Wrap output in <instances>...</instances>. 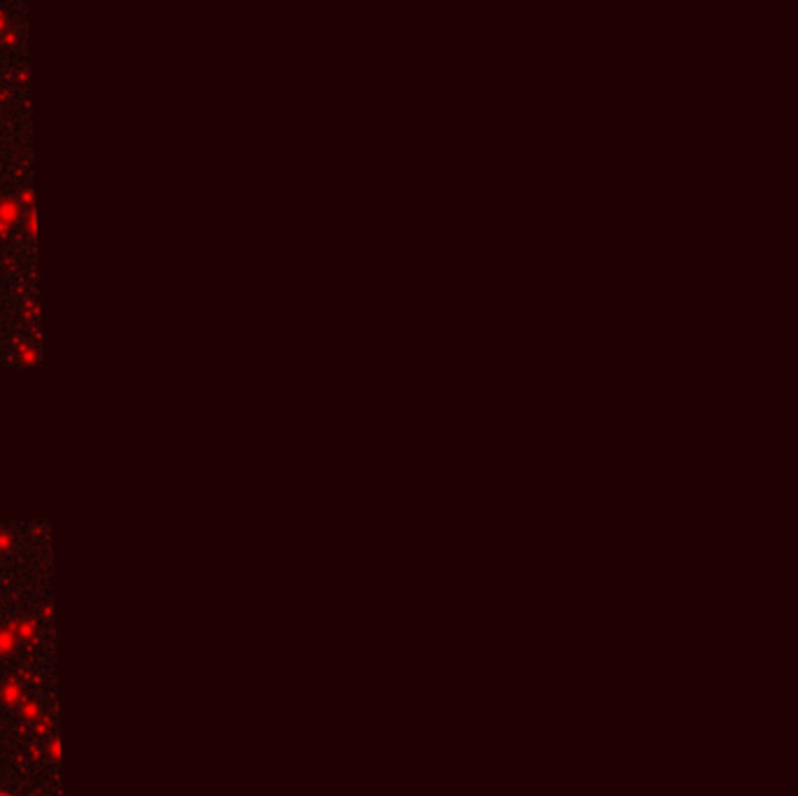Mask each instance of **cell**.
<instances>
[{"label":"cell","instance_id":"6da1fadb","mask_svg":"<svg viewBox=\"0 0 798 796\" xmlns=\"http://www.w3.org/2000/svg\"><path fill=\"white\" fill-rule=\"evenodd\" d=\"M0 796H3V794H0Z\"/></svg>","mask_w":798,"mask_h":796}]
</instances>
